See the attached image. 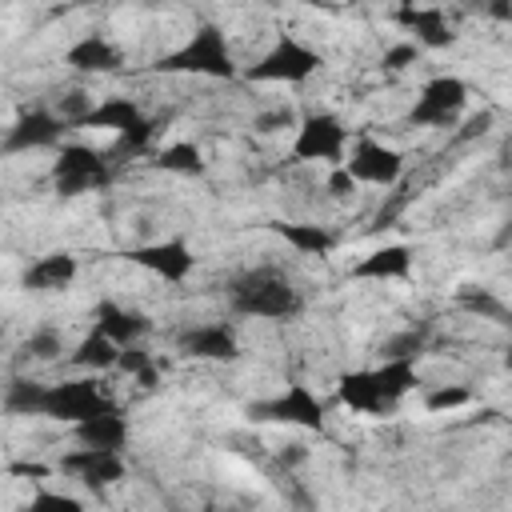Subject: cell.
<instances>
[{
  "label": "cell",
  "instance_id": "23",
  "mask_svg": "<svg viewBox=\"0 0 512 512\" xmlns=\"http://www.w3.org/2000/svg\"><path fill=\"white\" fill-rule=\"evenodd\" d=\"M120 352H124L120 344H112L104 332H96V328H92V332L76 344V352H72L68 360H72L76 368H84V372H108V368H116V364H120Z\"/></svg>",
  "mask_w": 512,
  "mask_h": 512
},
{
  "label": "cell",
  "instance_id": "26",
  "mask_svg": "<svg viewBox=\"0 0 512 512\" xmlns=\"http://www.w3.org/2000/svg\"><path fill=\"white\" fill-rule=\"evenodd\" d=\"M424 348H428V328H404L380 344V356L384 360H420Z\"/></svg>",
  "mask_w": 512,
  "mask_h": 512
},
{
  "label": "cell",
  "instance_id": "7",
  "mask_svg": "<svg viewBox=\"0 0 512 512\" xmlns=\"http://www.w3.org/2000/svg\"><path fill=\"white\" fill-rule=\"evenodd\" d=\"M292 160L296 164H328L344 168L348 160V128L336 112H308L292 136Z\"/></svg>",
  "mask_w": 512,
  "mask_h": 512
},
{
  "label": "cell",
  "instance_id": "32",
  "mask_svg": "<svg viewBox=\"0 0 512 512\" xmlns=\"http://www.w3.org/2000/svg\"><path fill=\"white\" fill-rule=\"evenodd\" d=\"M276 480H280V492H284L288 508H296V512H312V492L304 488L300 476H276Z\"/></svg>",
  "mask_w": 512,
  "mask_h": 512
},
{
  "label": "cell",
  "instance_id": "10",
  "mask_svg": "<svg viewBox=\"0 0 512 512\" xmlns=\"http://www.w3.org/2000/svg\"><path fill=\"white\" fill-rule=\"evenodd\" d=\"M464 104H468V84L460 76H432L420 88L416 104L408 108V124L412 128H452L460 120Z\"/></svg>",
  "mask_w": 512,
  "mask_h": 512
},
{
  "label": "cell",
  "instance_id": "29",
  "mask_svg": "<svg viewBox=\"0 0 512 512\" xmlns=\"http://www.w3.org/2000/svg\"><path fill=\"white\" fill-rule=\"evenodd\" d=\"M24 512H88V508L76 496H68V492H36L24 504Z\"/></svg>",
  "mask_w": 512,
  "mask_h": 512
},
{
  "label": "cell",
  "instance_id": "1",
  "mask_svg": "<svg viewBox=\"0 0 512 512\" xmlns=\"http://www.w3.org/2000/svg\"><path fill=\"white\" fill-rule=\"evenodd\" d=\"M4 408L12 416H44L60 424H84L92 416H104L116 408V400L96 384V376H76V380H12L4 388Z\"/></svg>",
  "mask_w": 512,
  "mask_h": 512
},
{
  "label": "cell",
  "instance_id": "37",
  "mask_svg": "<svg viewBox=\"0 0 512 512\" xmlns=\"http://www.w3.org/2000/svg\"><path fill=\"white\" fill-rule=\"evenodd\" d=\"M504 368L512 372V344H508V352H504Z\"/></svg>",
  "mask_w": 512,
  "mask_h": 512
},
{
  "label": "cell",
  "instance_id": "28",
  "mask_svg": "<svg viewBox=\"0 0 512 512\" xmlns=\"http://www.w3.org/2000/svg\"><path fill=\"white\" fill-rule=\"evenodd\" d=\"M464 404H472V392L460 388V384L432 388V392L424 396V408H428V412H456V408H464Z\"/></svg>",
  "mask_w": 512,
  "mask_h": 512
},
{
  "label": "cell",
  "instance_id": "14",
  "mask_svg": "<svg viewBox=\"0 0 512 512\" xmlns=\"http://www.w3.org/2000/svg\"><path fill=\"white\" fill-rule=\"evenodd\" d=\"M68 124L60 112L52 108H28L16 116V124L4 132V152L8 156H20V152H40V148H64Z\"/></svg>",
  "mask_w": 512,
  "mask_h": 512
},
{
  "label": "cell",
  "instance_id": "31",
  "mask_svg": "<svg viewBox=\"0 0 512 512\" xmlns=\"http://www.w3.org/2000/svg\"><path fill=\"white\" fill-rule=\"evenodd\" d=\"M420 60V48L412 44V40H404V44H392V48H384V56H380V64L388 68V72H404L408 64H416Z\"/></svg>",
  "mask_w": 512,
  "mask_h": 512
},
{
  "label": "cell",
  "instance_id": "17",
  "mask_svg": "<svg viewBox=\"0 0 512 512\" xmlns=\"http://www.w3.org/2000/svg\"><path fill=\"white\" fill-rule=\"evenodd\" d=\"M392 20L416 36V48H452L456 32L440 8H396Z\"/></svg>",
  "mask_w": 512,
  "mask_h": 512
},
{
  "label": "cell",
  "instance_id": "35",
  "mask_svg": "<svg viewBox=\"0 0 512 512\" xmlns=\"http://www.w3.org/2000/svg\"><path fill=\"white\" fill-rule=\"evenodd\" d=\"M8 472H12V476H36V480L52 476V468H48V464H28V460H24V464H12Z\"/></svg>",
  "mask_w": 512,
  "mask_h": 512
},
{
  "label": "cell",
  "instance_id": "8",
  "mask_svg": "<svg viewBox=\"0 0 512 512\" xmlns=\"http://www.w3.org/2000/svg\"><path fill=\"white\" fill-rule=\"evenodd\" d=\"M320 68V52L308 48L296 36H280L252 68H244L248 84H304L308 76H316Z\"/></svg>",
  "mask_w": 512,
  "mask_h": 512
},
{
  "label": "cell",
  "instance_id": "38",
  "mask_svg": "<svg viewBox=\"0 0 512 512\" xmlns=\"http://www.w3.org/2000/svg\"><path fill=\"white\" fill-rule=\"evenodd\" d=\"M200 512H220V508H212V504H208V508H200Z\"/></svg>",
  "mask_w": 512,
  "mask_h": 512
},
{
  "label": "cell",
  "instance_id": "18",
  "mask_svg": "<svg viewBox=\"0 0 512 512\" xmlns=\"http://www.w3.org/2000/svg\"><path fill=\"white\" fill-rule=\"evenodd\" d=\"M64 64L76 68V72H96V76H104V72H120L124 52H120L104 32H88V36H80V40L64 52Z\"/></svg>",
  "mask_w": 512,
  "mask_h": 512
},
{
  "label": "cell",
  "instance_id": "34",
  "mask_svg": "<svg viewBox=\"0 0 512 512\" xmlns=\"http://www.w3.org/2000/svg\"><path fill=\"white\" fill-rule=\"evenodd\" d=\"M328 192H332V196H352V192H356V180L348 176V168H332V176H328Z\"/></svg>",
  "mask_w": 512,
  "mask_h": 512
},
{
  "label": "cell",
  "instance_id": "24",
  "mask_svg": "<svg viewBox=\"0 0 512 512\" xmlns=\"http://www.w3.org/2000/svg\"><path fill=\"white\" fill-rule=\"evenodd\" d=\"M152 168H160V172H176V176H204L208 160H204L200 144L180 140V144H168V148L152 152Z\"/></svg>",
  "mask_w": 512,
  "mask_h": 512
},
{
  "label": "cell",
  "instance_id": "19",
  "mask_svg": "<svg viewBox=\"0 0 512 512\" xmlns=\"http://www.w3.org/2000/svg\"><path fill=\"white\" fill-rule=\"evenodd\" d=\"M76 272H80V264L72 252H48V256H36L20 272V284L28 292H64L76 280Z\"/></svg>",
  "mask_w": 512,
  "mask_h": 512
},
{
  "label": "cell",
  "instance_id": "33",
  "mask_svg": "<svg viewBox=\"0 0 512 512\" xmlns=\"http://www.w3.org/2000/svg\"><path fill=\"white\" fill-rule=\"evenodd\" d=\"M308 460V448L304 444H288V448H280L276 456H272V472L276 476H296V468Z\"/></svg>",
  "mask_w": 512,
  "mask_h": 512
},
{
  "label": "cell",
  "instance_id": "36",
  "mask_svg": "<svg viewBox=\"0 0 512 512\" xmlns=\"http://www.w3.org/2000/svg\"><path fill=\"white\" fill-rule=\"evenodd\" d=\"M488 16H496V20H512V4H488Z\"/></svg>",
  "mask_w": 512,
  "mask_h": 512
},
{
  "label": "cell",
  "instance_id": "27",
  "mask_svg": "<svg viewBox=\"0 0 512 512\" xmlns=\"http://www.w3.org/2000/svg\"><path fill=\"white\" fill-rule=\"evenodd\" d=\"M116 368H120V372H128V376H132V380H136L140 388H152V384H156V360H152V356H148V352H144L140 344L124 348V352H120V364H116Z\"/></svg>",
  "mask_w": 512,
  "mask_h": 512
},
{
  "label": "cell",
  "instance_id": "21",
  "mask_svg": "<svg viewBox=\"0 0 512 512\" xmlns=\"http://www.w3.org/2000/svg\"><path fill=\"white\" fill-rule=\"evenodd\" d=\"M72 436L80 440V448H104V452H120V448L128 444L132 428H128V416H124L120 408H112V412H104V416H92V420L76 424V428H72Z\"/></svg>",
  "mask_w": 512,
  "mask_h": 512
},
{
  "label": "cell",
  "instance_id": "22",
  "mask_svg": "<svg viewBox=\"0 0 512 512\" xmlns=\"http://www.w3.org/2000/svg\"><path fill=\"white\" fill-rule=\"evenodd\" d=\"M280 240H288V248H296L300 256H328L336 248V236L324 224H300V220H272L268 224Z\"/></svg>",
  "mask_w": 512,
  "mask_h": 512
},
{
  "label": "cell",
  "instance_id": "5",
  "mask_svg": "<svg viewBox=\"0 0 512 512\" xmlns=\"http://www.w3.org/2000/svg\"><path fill=\"white\" fill-rule=\"evenodd\" d=\"M160 72H192V76H212V80H236V56L228 48L224 28L216 24H200L176 52H168L164 60H156Z\"/></svg>",
  "mask_w": 512,
  "mask_h": 512
},
{
  "label": "cell",
  "instance_id": "25",
  "mask_svg": "<svg viewBox=\"0 0 512 512\" xmlns=\"http://www.w3.org/2000/svg\"><path fill=\"white\" fill-rule=\"evenodd\" d=\"M20 352H24L28 360L52 364V360H60V356H64V336H60V328H52V324H40V328H32V332L24 336Z\"/></svg>",
  "mask_w": 512,
  "mask_h": 512
},
{
  "label": "cell",
  "instance_id": "2",
  "mask_svg": "<svg viewBox=\"0 0 512 512\" xmlns=\"http://www.w3.org/2000/svg\"><path fill=\"white\" fill-rule=\"evenodd\" d=\"M224 300L232 316L248 320H296L304 312V292L276 264H252L224 280Z\"/></svg>",
  "mask_w": 512,
  "mask_h": 512
},
{
  "label": "cell",
  "instance_id": "13",
  "mask_svg": "<svg viewBox=\"0 0 512 512\" xmlns=\"http://www.w3.org/2000/svg\"><path fill=\"white\" fill-rule=\"evenodd\" d=\"M124 260L144 268V272H152V276H160L164 284H184L192 276V268H196V256H192L184 236H168V240H156V244L128 248Z\"/></svg>",
  "mask_w": 512,
  "mask_h": 512
},
{
  "label": "cell",
  "instance_id": "6",
  "mask_svg": "<svg viewBox=\"0 0 512 512\" xmlns=\"http://www.w3.org/2000/svg\"><path fill=\"white\" fill-rule=\"evenodd\" d=\"M116 176V160L108 156V148H88V144H64L56 148L52 160V192L72 200L84 192H100L108 188Z\"/></svg>",
  "mask_w": 512,
  "mask_h": 512
},
{
  "label": "cell",
  "instance_id": "15",
  "mask_svg": "<svg viewBox=\"0 0 512 512\" xmlns=\"http://www.w3.org/2000/svg\"><path fill=\"white\" fill-rule=\"evenodd\" d=\"M56 472H68L76 476L84 488L92 492H104L112 484H120L128 476V464L120 452H104V448H72L56 460Z\"/></svg>",
  "mask_w": 512,
  "mask_h": 512
},
{
  "label": "cell",
  "instance_id": "30",
  "mask_svg": "<svg viewBox=\"0 0 512 512\" xmlns=\"http://www.w3.org/2000/svg\"><path fill=\"white\" fill-rule=\"evenodd\" d=\"M296 124V112L288 108V104H276V108H264V112H256V120H252V128L256 132H280V128H292Z\"/></svg>",
  "mask_w": 512,
  "mask_h": 512
},
{
  "label": "cell",
  "instance_id": "20",
  "mask_svg": "<svg viewBox=\"0 0 512 512\" xmlns=\"http://www.w3.org/2000/svg\"><path fill=\"white\" fill-rule=\"evenodd\" d=\"M412 272V248L408 244H380L368 256L352 264V280H404Z\"/></svg>",
  "mask_w": 512,
  "mask_h": 512
},
{
  "label": "cell",
  "instance_id": "12",
  "mask_svg": "<svg viewBox=\"0 0 512 512\" xmlns=\"http://www.w3.org/2000/svg\"><path fill=\"white\" fill-rule=\"evenodd\" d=\"M348 176L356 184H376V188H392L400 176H404V156L392 148V144H380L372 136H360L344 160Z\"/></svg>",
  "mask_w": 512,
  "mask_h": 512
},
{
  "label": "cell",
  "instance_id": "16",
  "mask_svg": "<svg viewBox=\"0 0 512 512\" xmlns=\"http://www.w3.org/2000/svg\"><path fill=\"white\" fill-rule=\"evenodd\" d=\"M92 328L104 332L112 344L132 348V344H140V340L152 332V320H148L144 312H136V308L116 304V300H100L96 312H92Z\"/></svg>",
  "mask_w": 512,
  "mask_h": 512
},
{
  "label": "cell",
  "instance_id": "4",
  "mask_svg": "<svg viewBox=\"0 0 512 512\" xmlns=\"http://www.w3.org/2000/svg\"><path fill=\"white\" fill-rule=\"evenodd\" d=\"M80 128H108L116 132L108 156L120 164L128 156H144L152 152V140H156V120L144 116V108L132 100V96H104L100 104H92V112L84 116Z\"/></svg>",
  "mask_w": 512,
  "mask_h": 512
},
{
  "label": "cell",
  "instance_id": "9",
  "mask_svg": "<svg viewBox=\"0 0 512 512\" xmlns=\"http://www.w3.org/2000/svg\"><path fill=\"white\" fill-rule=\"evenodd\" d=\"M252 420H272V424H296L308 432H324L328 424V404L308 388V384H288L284 392L248 404Z\"/></svg>",
  "mask_w": 512,
  "mask_h": 512
},
{
  "label": "cell",
  "instance_id": "3",
  "mask_svg": "<svg viewBox=\"0 0 512 512\" xmlns=\"http://www.w3.org/2000/svg\"><path fill=\"white\" fill-rule=\"evenodd\" d=\"M420 372L416 360H380L376 368H356L344 372L336 380V400L348 412H364V416H384L392 412L408 392H416Z\"/></svg>",
  "mask_w": 512,
  "mask_h": 512
},
{
  "label": "cell",
  "instance_id": "11",
  "mask_svg": "<svg viewBox=\"0 0 512 512\" xmlns=\"http://www.w3.org/2000/svg\"><path fill=\"white\" fill-rule=\"evenodd\" d=\"M180 356L192 360H216V364H232L240 360V336L228 320H208V324H188L172 336Z\"/></svg>",
  "mask_w": 512,
  "mask_h": 512
}]
</instances>
